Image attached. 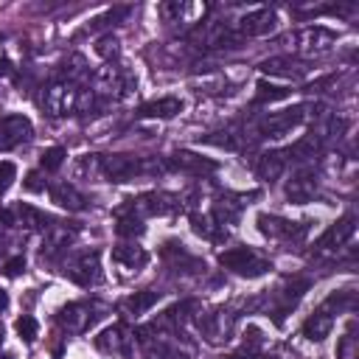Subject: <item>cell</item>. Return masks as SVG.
<instances>
[{
    "instance_id": "cell-1",
    "label": "cell",
    "mask_w": 359,
    "mask_h": 359,
    "mask_svg": "<svg viewBox=\"0 0 359 359\" xmlns=\"http://www.w3.org/2000/svg\"><path fill=\"white\" fill-rule=\"evenodd\" d=\"M219 264L227 266V269H233V272H238V275H244V278H258V275H264V272L269 269V261L258 258V255H255L252 250H247V247L224 250V252L219 255Z\"/></svg>"
},
{
    "instance_id": "cell-2",
    "label": "cell",
    "mask_w": 359,
    "mask_h": 359,
    "mask_svg": "<svg viewBox=\"0 0 359 359\" xmlns=\"http://www.w3.org/2000/svg\"><path fill=\"white\" fill-rule=\"evenodd\" d=\"M160 165L157 163H143V160H135L129 154H112L107 160H101V171L112 180V182H123L135 174H146V171H157Z\"/></svg>"
},
{
    "instance_id": "cell-3",
    "label": "cell",
    "mask_w": 359,
    "mask_h": 359,
    "mask_svg": "<svg viewBox=\"0 0 359 359\" xmlns=\"http://www.w3.org/2000/svg\"><path fill=\"white\" fill-rule=\"evenodd\" d=\"M79 104V90L70 84V81H59V84H50L42 95V107L45 112L50 115H65L70 112L73 107Z\"/></svg>"
},
{
    "instance_id": "cell-4",
    "label": "cell",
    "mask_w": 359,
    "mask_h": 359,
    "mask_svg": "<svg viewBox=\"0 0 359 359\" xmlns=\"http://www.w3.org/2000/svg\"><path fill=\"white\" fill-rule=\"evenodd\" d=\"M31 132H34V126L25 115H3L0 118V151L20 146L22 140L31 137Z\"/></svg>"
},
{
    "instance_id": "cell-5",
    "label": "cell",
    "mask_w": 359,
    "mask_h": 359,
    "mask_svg": "<svg viewBox=\"0 0 359 359\" xmlns=\"http://www.w3.org/2000/svg\"><path fill=\"white\" fill-rule=\"evenodd\" d=\"M292 39L297 42V48H300L303 53H325V50L334 45L337 34H334L331 28H325V25H309V28L297 31Z\"/></svg>"
},
{
    "instance_id": "cell-6",
    "label": "cell",
    "mask_w": 359,
    "mask_h": 359,
    "mask_svg": "<svg viewBox=\"0 0 359 359\" xmlns=\"http://www.w3.org/2000/svg\"><path fill=\"white\" fill-rule=\"evenodd\" d=\"M275 22H278V20H275V11L258 8V11L247 14V17H241L238 31L247 34V36H264V34H269V31L275 28Z\"/></svg>"
},
{
    "instance_id": "cell-7",
    "label": "cell",
    "mask_w": 359,
    "mask_h": 359,
    "mask_svg": "<svg viewBox=\"0 0 359 359\" xmlns=\"http://www.w3.org/2000/svg\"><path fill=\"white\" fill-rule=\"evenodd\" d=\"M351 236H353V219H351V216H345V219H339L334 227H328V230L323 233V238H320L314 247H317V252H328V250L342 247Z\"/></svg>"
},
{
    "instance_id": "cell-8",
    "label": "cell",
    "mask_w": 359,
    "mask_h": 359,
    "mask_svg": "<svg viewBox=\"0 0 359 359\" xmlns=\"http://www.w3.org/2000/svg\"><path fill=\"white\" fill-rule=\"evenodd\" d=\"M70 278L76 280V283H81V286H90V283H95L98 278H101V266H98V252L93 250V252H84L73 266H70Z\"/></svg>"
},
{
    "instance_id": "cell-9",
    "label": "cell",
    "mask_w": 359,
    "mask_h": 359,
    "mask_svg": "<svg viewBox=\"0 0 359 359\" xmlns=\"http://www.w3.org/2000/svg\"><path fill=\"white\" fill-rule=\"evenodd\" d=\"M331 328H334V314H328V309L323 306V309H317V311L303 323V337L311 339V342H320V339H325V337L331 334Z\"/></svg>"
},
{
    "instance_id": "cell-10",
    "label": "cell",
    "mask_w": 359,
    "mask_h": 359,
    "mask_svg": "<svg viewBox=\"0 0 359 359\" xmlns=\"http://www.w3.org/2000/svg\"><path fill=\"white\" fill-rule=\"evenodd\" d=\"M180 109H182V101L177 95H165V98H157V101H146L137 109V115L140 118H174Z\"/></svg>"
},
{
    "instance_id": "cell-11",
    "label": "cell",
    "mask_w": 359,
    "mask_h": 359,
    "mask_svg": "<svg viewBox=\"0 0 359 359\" xmlns=\"http://www.w3.org/2000/svg\"><path fill=\"white\" fill-rule=\"evenodd\" d=\"M50 202H56L65 210H84L87 208V199L67 182H59V185L50 188Z\"/></svg>"
},
{
    "instance_id": "cell-12",
    "label": "cell",
    "mask_w": 359,
    "mask_h": 359,
    "mask_svg": "<svg viewBox=\"0 0 359 359\" xmlns=\"http://www.w3.org/2000/svg\"><path fill=\"white\" fill-rule=\"evenodd\" d=\"M95 317H98V314H90V306H87V303H70V306L62 309V314H59V320H62L70 331H84Z\"/></svg>"
},
{
    "instance_id": "cell-13",
    "label": "cell",
    "mask_w": 359,
    "mask_h": 359,
    "mask_svg": "<svg viewBox=\"0 0 359 359\" xmlns=\"http://www.w3.org/2000/svg\"><path fill=\"white\" fill-rule=\"evenodd\" d=\"M303 107H294V109H286L283 115H278V118H269L266 123H264V132L269 135V137H278V135H283L286 129H292V126H297L300 121H303Z\"/></svg>"
},
{
    "instance_id": "cell-14",
    "label": "cell",
    "mask_w": 359,
    "mask_h": 359,
    "mask_svg": "<svg viewBox=\"0 0 359 359\" xmlns=\"http://www.w3.org/2000/svg\"><path fill=\"white\" fill-rule=\"evenodd\" d=\"M95 345L101 348V351H107V353H129V337H123V328L121 325H112V328H107L98 339H95Z\"/></svg>"
},
{
    "instance_id": "cell-15",
    "label": "cell",
    "mask_w": 359,
    "mask_h": 359,
    "mask_svg": "<svg viewBox=\"0 0 359 359\" xmlns=\"http://www.w3.org/2000/svg\"><path fill=\"white\" fill-rule=\"evenodd\" d=\"M258 224H261V230H264L266 236H286V238H292V236H303V233H306V224L294 227L292 222L275 219V216H258Z\"/></svg>"
},
{
    "instance_id": "cell-16",
    "label": "cell",
    "mask_w": 359,
    "mask_h": 359,
    "mask_svg": "<svg viewBox=\"0 0 359 359\" xmlns=\"http://www.w3.org/2000/svg\"><path fill=\"white\" fill-rule=\"evenodd\" d=\"M261 70H264V73H275V76H303V73H306V67H303V65H297V62H294V59H289V56L266 59V62L261 65Z\"/></svg>"
},
{
    "instance_id": "cell-17",
    "label": "cell",
    "mask_w": 359,
    "mask_h": 359,
    "mask_svg": "<svg viewBox=\"0 0 359 359\" xmlns=\"http://www.w3.org/2000/svg\"><path fill=\"white\" fill-rule=\"evenodd\" d=\"M314 188H317V182H314L311 174H297V177L286 185V194H289V199H294V202H309V199L314 196Z\"/></svg>"
},
{
    "instance_id": "cell-18",
    "label": "cell",
    "mask_w": 359,
    "mask_h": 359,
    "mask_svg": "<svg viewBox=\"0 0 359 359\" xmlns=\"http://www.w3.org/2000/svg\"><path fill=\"white\" fill-rule=\"evenodd\" d=\"M17 216H20V222H22L28 230H42V227H48V222H50V216H48L45 210L34 208V205H17Z\"/></svg>"
},
{
    "instance_id": "cell-19",
    "label": "cell",
    "mask_w": 359,
    "mask_h": 359,
    "mask_svg": "<svg viewBox=\"0 0 359 359\" xmlns=\"http://www.w3.org/2000/svg\"><path fill=\"white\" fill-rule=\"evenodd\" d=\"M112 258H115L118 264L129 266V269H140V266H146V261H149V255H146L140 247H115V250H112Z\"/></svg>"
},
{
    "instance_id": "cell-20",
    "label": "cell",
    "mask_w": 359,
    "mask_h": 359,
    "mask_svg": "<svg viewBox=\"0 0 359 359\" xmlns=\"http://www.w3.org/2000/svg\"><path fill=\"white\" fill-rule=\"evenodd\" d=\"M283 163H286L283 151H272V154H264V157L258 160L255 171H258V177H264V180H275V177L283 171Z\"/></svg>"
},
{
    "instance_id": "cell-21",
    "label": "cell",
    "mask_w": 359,
    "mask_h": 359,
    "mask_svg": "<svg viewBox=\"0 0 359 359\" xmlns=\"http://www.w3.org/2000/svg\"><path fill=\"white\" fill-rule=\"evenodd\" d=\"M157 300H160V294L146 289V292H135V294H129V297L123 300V309H126L129 314H143V311H149Z\"/></svg>"
},
{
    "instance_id": "cell-22",
    "label": "cell",
    "mask_w": 359,
    "mask_h": 359,
    "mask_svg": "<svg viewBox=\"0 0 359 359\" xmlns=\"http://www.w3.org/2000/svg\"><path fill=\"white\" fill-rule=\"evenodd\" d=\"M174 165L182 168V171H196V174H202V171H213V168H216L213 160H202V157H196V154H191V151H180V154L174 157Z\"/></svg>"
},
{
    "instance_id": "cell-23",
    "label": "cell",
    "mask_w": 359,
    "mask_h": 359,
    "mask_svg": "<svg viewBox=\"0 0 359 359\" xmlns=\"http://www.w3.org/2000/svg\"><path fill=\"white\" fill-rule=\"evenodd\" d=\"M286 95H289V87H278V84L261 81L258 84V93H255V101L264 104V101H278V98H286Z\"/></svg>"
},
{
    "instance_id": "cell-24",
    "label": "cell",
    "mask_w": 359,
    "mask_h": 359,
    "mask_svg": "<svg viewBox=\"0 0 359 359\" xmlns=\"http://www.w3.org/2000/svg\"><path fill=\"white\" fill-rule=\"evenodd\" d=\"M14 328H17V334H20L22 342H34L36 334H39V325H36V320H34L31 314H22V317L14 323Z\"/></svg>"
},
{
    "instance_id": "cell-25",
    "label": "cell",
    "mask_w": 359,
    "mask_h": 359,
    "mask_svg": "<svg viewBox=\"0 0 359 359\" xmlns=\"http://www.w3.org/2000/svg\"><path fill=\"white\" fill-rule=\"evenodd\" d=\"M65 157H67V151H65L62 146H50V149L42 151V168H45V171H56V168L65 163Z\"/></svg>"
},
{
    "instance_id": "cell-26",
    "label": "cell",
    "mask_w": 359,
    "mask_h": 359,
    "mask_svg": "<svg viewBox=\"0 0 359 359\" xmlns=\"http://www.w3.org/2000/svg\"><path fill=\"white\" fill-rule=\"evenodd\" d=\"M115 230H118V236H140L143 233V224L135 216H121L118 224H115Z\"/></svg>"
},
{
    "instance_id": "cell-27",
    "label": "cell",
    "mask_w": 359,
    "mask_h": 359,
    "mask_svg": "<svg viewBox=\"0 0 359 359\" xmlns=\"http://www.w3.org/2000/svg\"><path fill=\"white\" fill-rule=\"evenodd\" d=\"M14 177H17V168H14V163H8V160H0V194H6V191H8V185L14 182Z\"/></svg>"
},
{
    "instance_id": "cell-28",
    "label": "cell",
    "mask_w": 359,
    "mask_h": 359,
    "mask_svg": "<svg viewBox=\"0 0 359 359\" xmlns=\"http://www.w3.org/2000/svg\"><path fill=\"white\" fill-rule=\"evenodd\" d=\"M191 222H194V230H196L199 236H205V238H213V236H216V233H213V222H210L208 216H194Z\"/></svg>"
},
{
    "instance_id": "cell-29",
    "label": "cell",
    "mask_w": 359,
    "mask_h": 359,
    "mask_svg": "<svg viewBox=\"0 0 359 359\" xmlns=\"http://www.w3.org/2000/svg\"><path fill=\"white\" fill-rule=\"evenodd\" d=\"M20 272H25V258H22V255L8 258V261H6V275H8V278H17Z\"/></svg>"
},
{
    "instance_id": "cell-30",
    "label": "cell",
    "mask_w": 359,
    "mask_h": 359,
    "mask_svg": "<svg viewBox=\"0 0 359 359\" xmlns=\"http://www.w3.org/2000/svg\"><path fill=\"white\" fill-rule=\"evenodd\" d=\"M98 53L107 56V59L115 56V53H118V39H115V36H104V39L98 42Z\"/></svg>"
},
{
    "instance_id": "cell-31",
    "label": "cell",
    "mask_w": 359,
    "mask_h": 359,
    "mask_svg": "<svg viewBox=\"0 0 359 359\" xmlns=\"http://www.w3.org/2000/svg\"><path fill=\"white\" fill-rule=\"evenodd\" d=\"M25 188H28V191H42V188H45V185L39 182V174H36V171H31V174L25 177Z\"/></svg>"
},
{
    "instance_id": "cell-32",
    "label": "cell",
    "mask_w": 359,
    "mask_h": 359,
    "mask_svg": "<svg viewBox=\"0 0 359 359\" xmlns=\"http://www.w3.org/2000/svg\"><path fill=\"white\" fill-rule=\"evenodd\" d=\"M0 224L3 227H11L14 224V213L11 210H0Z\"/></svg>"
},
{
    "instance_id": "cell-33",
    "label": "cell",
    "mask_w": 359,
    "mask_h": 359,
    "mask_svg": "<svg viewBox=\"0 0 359 359\" xmlns=\"http://www.w3.org/2000/svg\"><path fill=\"white\" fill-rule=\"evenodd\" d=\"M6 76H11V62L0 59V79H6Z\"/></svg>"
},
{
    "instance_id": "cell-34",
    "label": "cell",
    "mask_w": 359,
    "mask_h": 359,
    "mask_svg": "<svg viewBox=\"0 0 359 359\" xmlns=\"http://www.w3.org/2000/svg\"><path fill=\"white\" fill-rule=\"evenodd\" d=\"M6 306H8V294H6V292H3V289H0V311H3V309H6Z\"/></svg>"
},
{
    "instance_id": "cell-35",
    "label": "cell",
    "mask_w": 359,
    "mask_h": 359,
    "mask_svg": "<svg viewBox=\"0 0 359 359\" xmlns=\"http://www.w3.org/2000/svg\"><path fill=\"white\" fill-rule=\"evenodd\" d=\"M224 359H261V356H224Z\"/></svg>"
},
{
    "instance_id": "cell-36",
    "label": "cell",
    "mask_w": 359,
    "mask_h": 359,
    "mask_svg": "<svg viewBox=\"0 0 359 359\" xmlns=\"http://www.w3.org/2000/svg\"><path fill=\"white\" fill-rule=\"evenodd\" d=\"M0 345H3V325H0Z\"/></svg>"
},
{
    "instance_id": "cell-37",
    "label": "cell",
    "mask_w": 359,
    "mask_h": 359,
    "mask_svg": "<svg viewBox=\"0 0 359 359\" xmlns=\"http://www.w3.org/2000/svg\"><path fill=\"white\" fill-rule=\"evenodd\" d=\"M0 42H3V34H0Z\"/></svg>"
}]
</instances>
